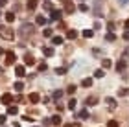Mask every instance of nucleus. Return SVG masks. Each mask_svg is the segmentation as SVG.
<instances>
[{
	"instance_id": "nucleus-35",
	"label": "nucleus",
	"mask_w": 129,
	"mask_h": 127,
	"mask_svg": "<svg viewBox=\"0 0 129 127\" xmlns=\"http://www.w3.org/2000/svg\"><path fill=\"white\" fill-rule=\"evenodd\" d=\"M48 70V65H46V63H41L39 65V72H46Z\"/></svg>"
},
{
	"instance_id": "nucleus-14",
	"label": "nucleus",
	"mask_w": 129,
	"mask_h": 127,
	"mask_svg": "<svg viewBox=\"0 0 129 127\" xmlns=\"http://www.w3.org/2000/svg\"><path fill=\"white\" fill-rule=\"evenodd\" d=\"M63 41H64V39H63L61 35H54V37H52V44H54V46H59V44H63Z\"/></svg>"
},
{
	"instance_id": "nucleus-2",
	"label": "nucleus",
	"mask_w": 129,
	"mask_h": 127,
	"mask_svg": "<svg viewBox=\"0 0 129 127\" xmlns=\"http://www.w3.org/2000/svg\"><path fill=\"white\" fill-rule=\"evenodd\" d=\"M33 30H35V26H33V24H28V22H26V24H22V26H20L19 35H20L22 39H26L28 35H31V33H33Z\"/></svg>"
},
{
	"instance_id": "nucleus-54",
	"label": "nucleus",
	"mask_w": 129,
	"mask_h": 127,
	"mask_svg": "<svg viewBox=\"0 0 129 127\" xmlns=\"http://www.w3.org/2000/svg\"><path fill=\"white\" fill-rule=\"evenodd\" d=\"M2 127H6V125H2Z\"/></svg>"
},
{
	"instance_id": "nucleus-36",
	"label": "nucleus",
	"mask_w": 129,
	"mask_h": 127,
	"mask_svg": "<svg viewBox=\"0 0 129 127\" xmlns=\"http://www.w3.org/2000/svg\"><path fill=\"white\" fill-rule=\"evenodd\" d=\"M43 8H44L46 11H52V4H50V2H44V4H43Z\"/></svg>"
},
{
	"instance_id": "nucleus-42",
	"label": "nucleus",
	"mask_w": 129,
	"mask_h": 127,
	"mask_svg": "<svg viewBox=\"0 0 129 127\" xmlns=\"http://www.w3.org/2000/svg\"><path fill=\"white\" fill-rule=\"evenodd\" d=\"M122 37H124V41H129V30H125V31H124V35H122Z\"/></svg>"
},
{
	"instance_id": "nucleus-29",
	"label": "nucleus",
	"mask_w": 129,
	"mask_h": 127,
	"mask_svg": "<svg viewBox=\"0 0 129 127\" xmlns=\"http://www.w3.org/2000/svg\"><path fill=\"white\" fill-rule=\"evenodd\" d=\"M76 90H78V87H76V85H68V89H67V94H70V96H72Z\"/></svg>"
},
{
	"instance_id": "nucleus-1",
	"label": "nucleus",
	"mask_w": 129,
	"mask_h": 127,
	"mask_svg": "<svg viewBox=\"0 0 129 127\" xmlns=\"http://www.w3.org/2000/svg\"><path fill=\"white\" fill-rule=\"evenodd\" d=\"M0 39H4V41H13L15 31L11 30L8 24H0Z\"/></svg>"
},
{
	"instance_id": "nucleus-6",
	"label": "nucleus",
	"mask_w": 129,
	"mask_h": 127,
	"mask_svg": "<svg viewBox=\"0 0 129 127\" xmlns=\"http://www.w3.org/2000/svg\"><path fill=\"white\" fill-rule=\"evenodd\" d=\"M94 15L96 17H103V13H102V0H94Z\"/></svg>"
},
{
	"instance_id": "nucleus-53",
	"label": "nucleus",
	"mask_w": 129,
	"mask_h": 127,
	"mask_svg": "<svg viewBox=\"0 0 129 127\" xmlns=\"http://www.w3.org/2000/svg\"><path fill=\"white\" fill-rule=\"evenodd\" d=\"M0 17H2V13H0Z\"/></svg>"
},
{
	"instance_id": "nucleus-3",
	"label": "nucleus",
	"mask_w": 129,
	"mask_h": 127,
	"mask_svg": "<svg viewBox=\"0 0 129 127\" xmlns=\"http://www.w3.org/2000/svg\"><path fill=\"white\" fill-rule=\"evenodd\" d=\"M13 94H9V92H6V94H2V98H0V103H2V105H6V107H9L11 103H13Z\"/></svg>"
},
{
	"instance_id": "nucleus-20",
	"label": "nucleus",
	"mask_w": 129,
	"mask_h": 127,
	"mask_svg": "<svg viewBox=\"0 0 129 127\" xmlns=\"http://www.w3.org/2000/svg\"><path fill=\"white\" fill-rule=\"evenodd\" d=\"M50 120H52V125H61V122H63L59 114H55V116H52Z\"/></svg>"
},
{
	"instance_id": "nucleus-8",
	"label": "nucleus",
	"mask_w": 129,
	"mask_h": 127,
	"mask_svg": "<svg viewBox=\"0 0 129 127\" xmlns=\"http://www.w3.org/2000/svg\"><path fill=\"white\" fill-rule=\"evenodd\" d=\"M61 17H63V9H52V15H50L52 20H61Z\"/></svg>"
},
{
	"instance_id": "nucleus-5",
	"label": "nucleus",
	"mask_w": 129,
	"mask_h": 127,
	"mask_svg": "<svg viewBox=\"0 0 129 127\" xmlns=\"http://www.w3.org/2000/svg\"><path fill=\"white\" fill-rule=\"evenodd\" d=\"M15 59H17V55L13 52H6V65H15Z\"/></svg>"
},
{
	"instance_id": "nucleus-11",
	"label": "nucleus",
	"mask_w": 129,
	"mask_h": 127,
	"mask_svg": "<svg viewBox=\"0 0 129 127\" xmlns=\"http://www.w3.org/2000/svg\"><path fill=\"white\" fill-rule=\"evenodd\" d=\"M105 103H107V107L111 109V111L116 109V100H114V98H105Z\"/></svg>"
},
{
	"instance_id": "nucleus-19",
	"label": "nucleus",
	"mask_w": 129,
	"mask_h": 127,
	"mask_svg": "<svg viewBox=\"0 0 129 127\" xmlns=\"http://www.w3.org/2000/svg\"><path fill=\"white\" fill-rule=\"evenodd\" d=\"M43 54H44L46 57H52V55H54V48H52V46H44V48H43Z\"/></svg>"
},
{
	"instance_id": "nucleus-26",
	"label": "nucleus",
	"mask_w": 129,
	"mask_h": 127,
	"mask_svg": "<svg viewBox=\"0 0 129 127\" xmlns=\"http://www.w3.org/2000/svg\"><path fill=\"white\" fill-rule=\"evenodd\" d=\"M78 9H79V11H81V13H87V11H89V6H87V4H85V2H81V4H79V6H78Z\"/></svg>"
},
{
	"instance_id": "nucleus-39",
	"label": "nucleus",
	"mask_w": 129,
	"mask_h": 127,
	"mask_svg": "<svg viewBox=\"0 0 129 127\" xmlns=\"http://www.w3.org/2000/svg\"><path fill=\"white\" fill-rule=\"evenodd\" d=\"M43 125H46V127L52 125V120H50V118H44V120H43Z\"/></svg>"
},
{
	"instance_id": "nucleus-17",
	"label": "nucleus",
	"mask_w": 129,
	"mask_h": 127,
	"mask_svg": "<svg viewBox=\"0 0 129 127\" xmlns=\"http://www.w3.org/2000/svg\"><path fill=\"white\" fill-rule=\"evenodd\" d=\"M8 114H9V116H17V114H19L17 105H9V107H8Z\"/></svg>"
},
{
	"instance_id": "nucleus-23",
	"label": "nucleus",
	"mask_w": 129,
	"mask_h": 127,
	"mask_svg": "<svg viewBox=\"0 0 129 127\" xmlns=\"http://www.w3.org/2000/svg\"><path fill=\"white\" fill-rule=\"evenodd\" d=\"M13 89H15V92H22V90H24V83H22V81H17Z\"/></svg>"
},
{
	"instance_id": "nucleus-48",
	"label": "nucleus",
	"mask_w": 129,
	"mask_h": 127,
	"mask_svg": "<svg viewBox=\"0 0 129 127\" xmlns=\"http://www.w3.org/2000/svg\"><path fill=\"white\" fill-rule=\"evenodd\" d=\"M2 72H4V66H2V65H0V74H2Z\"/></svg>"
},
{
	"instance_id": "nucleus-21",
	"label": "nucleus",
	"mask_w": 129,
	"mask_h": 127,
	"mask_svg": "<svg viewBox=\"0 0 129 127\" xmlns=\"http://www.w3.org/2000/svg\"><path fill=\"white\" fill-rule=\"evenodd\" d=\"M76 37H78V31H76V30H68V31H67V39H70V41H74Z\"/></svg>"
},
{
	"instance_id": "nucleus-40",
	"label": "nucleus",
	"mask_w": 129,
	"mask_h": 127,
	"mask_svg": "<svg viewBox=\"0 0 129 127\" xmlns=\"http://www.w3.org/2000/svg\"><path fill=\"white\" fill-rule=\"evenodd\" d=\"M6 118H8L6 114H0V125H4V123H6Z\"/></svg>"
},
{
	"instance_id": "nucleus-52",
	"label": "nucleus",
	"mask_w": 129,
	"mask_h": 127,
	"mask_svg": "<svg viewBox=\"0 0 129 127\" xmlns=\"http://www.w3.org/2000/svg\"><path fill=\"white\" fill-rule=\"evenodd\" d=\"M81 2H85V0H81Z\"/></svg>"
},
{
	"instance_id": "nucleus-15",
	"label": "nucleus",
	"mask_w": 129,
	"mask_h": 127,
	"mask_svg": "<svg viewBox=\"0 0 129 127\" xmlns=\"http://www.w3.org/2000/svg\"><path fill=\"white\" fill-rule=\"evenodd\" d=\"M74 11H76V8H74L72 2H67V4H64V11H63V13H74Z\"/></svg>"
},
{
	"instance_id": "nucleus-45",
	"label": "nucleus",
	"mask_w": 129,
	"mask_h": 127,
	"mask_svg": "<svg viewBox=\"0 0 129 127\" xmlns=\"http://www.w3.org/2000/svg\"><path fill=\"white\" fill-rule=\"evenodd\" d=\"M127 2H129V0H120V4H122V6H125Z\"/></svg>"
},
{
	"instance_id": "nucleus-49",
	"label": "nucleus",
	"mask_w": 129,
	"mask_h": 127,
	"mask_svg": "<svg viewBox=\"0 0 129 127\" xmlns=\"http://www.w3.org/2000/svg\"><path fill=\"white\" fill-rule=\"evenodd\" d=\"M64 127H74V125H72V123H68V125H64Z\"/></svg>"
},
{
	"instance_id": "nucleus-27",
	"label": "nucleus",
	"mask_w": 129,
	"mask_h": 127,
	"mask_svg": "<svg viewBox=\"0 0 129 127\" xmlns=\"http://www.w3.org/2000/svg\"><path fill=\"white\" fill-rule=\"evenodd\" d=\"M78 116H79L81 120H87V118H89V111H87V109H83V111H79Z\"/></svg>"
},
{
	"instance_id": "nucleus-34",
	"label": "nucleus",
	"mask_w": 129,
	"mask_h": 127,
	"mask_svg": "<svg viewBox=\"0 0 129 127\" xmlns=\"http://www.w3.org/2000/svg\"><path fill=\"white\" fill-rule=\"evenodd\" d=\"M64 72H67V68H64V66H61V68L57 66V68H55V74H57V76H64Z\"/></svg>"
},
{
	"instance_id": "nucleus-41",
	"label": "nucleus",
	"mask_w": 129,
	"mask_h": 127,
	"mask_svg": "<svg viewBox=\"0 0 129 127\" xmlns=\"http://www.w3.org/2000/svg\"><path fill=\"white\" fill-rule=\"evenodd\" d=\"M125 94H129V90H127V89H122V90L118 92V96H125Z\"/></svg>"
},
{
	"instance_id": "nucleus-30",
	"label": "nucleus",
	"mask_w": 129,
	"mask_h": 127,
	"mask_svg": "<svg viewBox=\"0 0 129 127\" xmlns=\"http://www.w3.org/2000/svg\"><path fill=\"white\" fill-rule=\"evenodd\" d=\"M63 94H64L63 90H55V92H54V100H57V101H59L61 98H63Z\"/></svg>"
},
{
	"instance_id": "nucleus-4",
	"label": "nucleus",
	"mask_w": 129,
	"mask_h": 127,
	"mask_svg": "<svg viewBox=\"0 0 129 127\" xmlns=\"http://www.w3.org/2000/svg\"><path fill=\"white\" fill-rule=\"evenodd\" d=\"M85 105H87V107H94V105H98V96H87Z\"/></svg>"
},
{
	"instance_id": "nucleus-9",
	"label": "nucleus",
	"mask_w": 129,
	"mask_h": 127,
	"mask_svg": "<svg viewBox=\"0 0 129 127\" xmlns=\"http://www.w3.org/2000/svg\"><path fill=\"white\" fill-rule=\"evenodd\" d=\"M15 76H17V77L26 76V68L22 66V65H17V66H15Z\"/></svg>"
},
{
	"instance_id": "nucleus-51",
	"label": "nucleus",
	"mask_w": 129,
	"mask_h": 127,
	"mask_svg": "<svg viewBox=\"0 0 129 127\" xmlns=\"http://www.w3.org/2000/svg\"><path fill=\"white\" fill-rule=\"evenodd\" d=\"M61 2H64V4H67V2H68V0H61Z\"/></svg>"
},
{
	"instance_id": "nucleus-47",
	"label": "nucleus",
	"mask_w": 129,
	"mask_h": 127,
	"mask_svg": "<svg viewBox=\"0 0 129 127\" xmlns=\"http://www.w3.org/2000/svg\"><path fill=\"white\" fill-rule=\"evenodd\" d=\"M4 54H6V50H4V48H0V55H4Z\"/></svg>"
},
{
	"instance_id": "nucleus-28",
	"label": "nucleus",
	"mask_w": 129,
	"mask_h": 127,
	"mask_svg": "<svg viewBox=\"0 0 129 127\" xmlns=\"http://www.w3.org/2000/svg\"><path fill=\"white\" fill-rule=\"evenodd\" d=\"M103 76H105V70H103V68H98V70L94 72V77H98V79L103 77Z\"/></svg>"
},
{
	"instance_id": "nucleus-24",
	"label": "nucleus",
	"mask_w": 129,
	"mask_h": 127,
	"mask_svg": "<svg viewBox=\"0 0 129 127\" xmlns=\"http://www.w3.org/2000/svg\"><path fill=\"white\" fill-rule=\"evenodd\" d=\"M43 35H44V37H54V30H52V28H44V30H43Z\"/></svg>"
},
{
	"instance_id": "nucleus-32",
	"label": "nucleus",
	"mask_w": 129,
	"mask_h": 127,
	"mask_svg": "<svg viewBox=\"0 0 129 127\" xmlns=\"http://www.w3.org/2000/svg\"><path fill=\"white\" fill-rule=\"evenodd\" d=\"M92 35H94V31H92V30H83V37L85 39H90Z\"/></svg>"
},
{
	"instance_id": "nucleus-25",
	"label": "nucleus",
	"mask_w": 129,
	"mask_h": 127,
	"mask_svg": "<svg viewBox=\"0 0 129 127\" xmlns=\"http://www.w3.org/2000/svg\"><path fill=\"white\" fill-rule=\"evenodd\" d=\"M111 59H102V66H103V70H107V68H111Z\"/></svg>"
},
{
	"instance_id": "nucleus-33",
	"label": "nucleus",
	"mask_w": 129,
	"mask_h": 127,
	"mask_svg": "<svg viewBox=\"0 0 129 127\" xmlns=\"http://www.w3.org/2000/svg\"><path fill=\"white\" fill-rule=\"evenodd\" d=\"M105 41L113 43V41H116V35H114V33H107V35H105Z\"/></svg>"
},
{
	"instance_id": "nucleus-16",
	"label": "nucleus",
	"mask_w": 129,
	"mask_h": 127,
	"mask_svg": "<svg viewBox=\"0 0 129 127\" xmlns=\"http://www.w3.org/2000/svg\"><path fill=\"white\" fill-rule=\"evenodd\" d=\"M15 11H8V13H6V22H8V24H11V22L15 20Z\"/></svg>"
},
{
	"instance_id": "nucleus-12",
	"label": "nucleus",
	"mask_w": 129,
	"mask_h": 127,
	"mask_svg": "<svg viewBox=\"0 0 129 127\" xmlns=\"http://www.w3.org/2000/svg\"><path fill=\"white\" fill-rule=\"evenodd\" d=\"M46 22H48V19H46L44 15H37V19H35V24L37 26H44Z\"/></svg>"
},
{
	"instance_id": "nucleus-37",
	"label": "nucleus",
	"mask_w": 129,
	"mask_h": 127,
	"mask_svg": "<svg viewBox=\"0 0 129 127\" xmlns=\"http://www.w3.org/2000/svg\"><path fill=\"white\" fill-rule=\"evenodd\" d=\"M107 127H118V122H116V120H111V122L107 123Z\"/></svg>"
},
{
	"instance_id": "nucleus-13",
	"label": "nucleus",
	"mask_w": 129,
	"mask_h": 127,
	"mask_svg": "<svg viewBox=\"0 0 129 127\" xmlns=\"http://www.w3.org/2000/svg\"><path fill=\"white\" fill-rule=\"evenodd\" d=\"M28 101H31V103H39V101H41V96L37 94V92H31V94L28 96Z\"/></svg>"
},
{
	"instance_id": "nucleus-31",
	"label": "nucleus",
	"mask_w": 129,
	"mask_h": 127,
	"mask_svg": "<svg viewBox=\"0 0 129 127\" xmlns=\"http://www.w3.org/2000/svg\"><path fill=\"white\" fill-rule=\"evenodd\" d=\"M76 103H78V101H76V98H72V100L68 101V105H67V107L70 109V111H74V109H76Z\"/></svg>"
},
{
	"instance_id": "nucleus-7",
	"label": "nucleus",
	"mask_w": 129,
	"mask_h": 127,
	"mask_svg": "<svg viewBox=\"0 0 129 127\" xmlns=\"http://www.w3.org/2000/svg\"><path fill=\"white\" fill-rule=\"evenodd\" d=\"M35 63H37V61H35V57H33L31 54H26V55H24V65H26V66H33Z\"/></svg>"
},
{
	"instance_id": "nucleus-22",
	"label": "nucleus",
	"mask_w": 129,
	"mask_h": 127,
	"mask_svg": "<svg viewBox=\"0 0 129 127\" xmlns=\"http://www.w3.org/2000/svg\"><path fill=\"white\" fill-rule=\"evenodd\" d=\"M81 87H85V89H89V87H92V79H90V77H85L83 81H81Z\"/></svg>"
},
{
	"instance_id": "nucleus-44",
	"label": "nucleus",
	"mask_w": 129,
	"mask_h": 127,
	"mask_svg": "<svg viewBox=\"0 0 129 127\" xmlns=\"http://www.w3.org/2000/svg\"><path fill=\"white\" fill-rule=\"evenodd\" d=\"M6 4H8V0H0V8H4Z\"/></svg>"
},
{
	"instance_id": "nucleus-50",
	"label": "nucleus",
	"mask_w": 129,
	"mask_h": 127,
	"mask_svg": "<svg viewBox=\"0 0 129 127\" xmlns=\"http://www.w3.org/2000/svg\"><path fill=\"white\" fill-rule=\"evenodd\" d=\"M13 127H20V125H19V123H13Z\"/></svg>"
},
{
	"instance_id": "nucleus-10",
	"label": "nucleus",
	"mask_w": 129,
	"mask_h": 127,
	"mask_svg": "<svg viewBox=\"0 0 129 127\" xmlns=\"http://www.w3.org/2000/svg\"><path fill=\"white\" fill-rule=\"evenodd\" d=\"M125 68H127V63H125V59H120L118 63H116V70H118V72H124Z\"/></svg>"
},
{
	"instance_id": "nucleus-18",
	"label": "nucleus",
	"mask_w": 129,
	"mask_h": 127,
	"mask_svg": "<svg viewBox=\"0 0 129 127\" xmlns=\"http://www.w3.org/2000/svg\"><path fill=\"white\" fill-rule=\"evenodd\" d=\"M37 6H39V2H37V0H28V4H26V8H28V9H30V11H33L35 8H37Z\"/></svg>"
},
{
	"instance_id": "nucleus-43",
	"label": "nucleus",
	"mask_w": 129,
	"mask_h": 127,
	"mask_svg": "<svg viewBox=\"0 0 129 127\" xmlns=\"http://www.w3.org/2000/svg\"><path fill=\"white\" fill-rule=\"evenodd\" d=\"M107 28H109V31H113L116 26H114V22H109V24H107Z\"/></svg>"
},
{
	"instance_id": "nucleus-46",
	"label": "nucleus",
	"mask_w": 129,
	"mask_h": 127,
	"mask_svg": "<svg viewBox=\"0 0 129 127\" xmlns=\"http://www.w3.org/2000/svg\"><path fill=\"white\" fill-rule=\"evenodd\" d=\"M125 30H129V19L125 20Z\"/></svg>"
},
{
	"instance_id": "nucleus-38",
	"label": "nucleus",
	"mask_w": 129,
	"mask_h": 127,
	"mask_svg": "<svg viewBox=\"0 0 129 127\" xmlns=\"http://www.w3.org/2000/svg\"><path fill=\"white\" fill-rule=\"evenodd\" d=\"M22 120H24V122H28V123H31V122H33V118H30L28 114H24V116H22Z\"/></svg>"
}]
</instances>
